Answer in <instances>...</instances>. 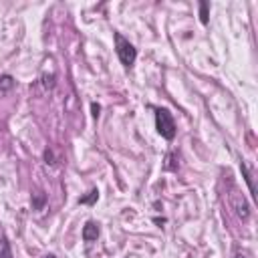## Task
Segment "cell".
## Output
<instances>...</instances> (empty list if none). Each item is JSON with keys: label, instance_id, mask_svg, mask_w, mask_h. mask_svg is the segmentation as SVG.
Here are the masks:
<instances>
[{"label": "cell", "instance_id": "1", "mask_svg": "<svg viewBox=\"0 0 258 258\" xmlns=\"http://www.w3.org/2000/svg\"><path fill=\"white\" fill-rule=\"evenodd\" d=\"M115 53H117V57H119V61H121L123 67L131 69L133 64H135L137 49H135L123 34H119V32H115Z\"/></svg>", "mask_w": 258, "mask_h": 258}, {"label": "cell", "instance_id": "2", "mask_svg": "<svg viewBox=\"0 0 258 258\" xmlns=\"http://www.w3.org/2000/svg\"><path fill=\"white\" fill-rule=\"evenodd\" d=\"M156 127L163 139L171 141L176 137V121L167 109H156Z\"/></svg>", "mask_w": 258, "mask_h": 258}, {"label": "cell", "instance_id": "3", "mask_svg": "<svg viewBox=\"0 0 258 258\" xmlns=\"http://www.w3.org/2000/svg\"><path fill=\"white\" fill-rule=\"evenodd\" d=\"M230 206H232V210H236V214H238L242 220H248L250 208H248L244 196H242V194H238L236 190H232V194H230Z\"/></svg>", "mask_w": 258, "mask_h": 258}, {"label": "cell", "instance_id": "4", "mask_svg": "<svg viewBox=\"0 0 258 258\" xmlns=\"http://www.w3.org/2000/svg\"><path fill=\"white\" fill-rule=\"evenodd\" d=\"M99 238V226L95 222H87L83 226V240L85 242H95Z\"/></svg>", "mask_w": 258, "mask_h": 258}, {"label": "cell", "instance_id": "5", "mask_svg": "<svg viewBox=\"0 0 258 258\" xmlns=\"http://www.w3.org/2000/svg\"><path fill=\"white\" fill-rule=\"evenodd\" d=\"M240 169H242V176H244V180H246V184H248V188H250V194H252V196H256V188H254V176H252L250 167L246 165V161H242V163H240Z\"/></svg>", "mask_w": 258, "mask_h": 258}, {"label": "cell", "instance_id": "6", "mask_svg": "<svg viewBox=\"0 0 258 258\" xmlns=\"http://www.w3.org/2000/svg\"><path fill=\"white\" fill-rule=\"evenodd\" d=\"M0 258H12V252H10V246L6 242V236L0 232Z\"/></svg>", "mask_w": 258, "mask_h": 258}, {"label": "cell", "instance_id": "7", "mask_svg": "<svg viewBox=\"0 0 258 258\" xmlns=\"http://www.w3.org/2000/svg\"><path fill=\"white\" fill-rule=\"evenodd\" d=\"M12 85H14V79L10 75H2V77H0V91L12 89Z\"/></svg>", "mask_w": 258, "mask_h": 258}, {"label": "cell", "instance_id": "8", "mask_svg": "<svg viewBox=\"0 0 258 258\" xmlns=\"http://www.w3.org/2000/svg\"><path fill=\"white\" fill-rule=\"evenodd\" d=\"M97 198H99V192H97V190H91V192H89V196L81 198L79 202H81V204H93V202H95Z\"/></svg>", "mask_w": 258, "mask_h": 258}, {"label": "cell", "instance_id": "9", "mask_svg": "<svg viewBox=\"0 0 258 258\" xmlns=\"http://www.w3.org/2000/svg\"><path fill=\"white\" fill-rule=\"evenodd\" d=\"M208 8H210V6H208L206 2H200V20H202L204 25L208 23Z\"/></svg>", "mask_w": 258, "mask_h": 258}, {"label": "cell", "instance_id": "10", "mask_svg": "<svg viewBox=\"0 0 258 258\" xmlns=\"http://www.w3.org/2000/svg\"><path fill=\"white\" fill-rule=\"evenodd\" d=\"M42 204H45V196H42L40 192H36V194H34V204H32V206H34L36 210H40V208H42Z\"/></svg>", "mask_w": 258, "mask_h": 258}, {"label": "cell", "instance_id": "11", "mask_svg": "<svg viewBox=\"0 0 258 258\" xmlns=\"http://www.w3.org/2000/svg\"><path fill=\"white\" fill-rule=\"evenodd\" d=\"M42 85H45V87H49V89H53V87H55V75L42 77Z\"/></svg>", "mask_w": 258, "mask_h": 258}, {"label": "cell", "instance_id": "12", "mask_svg": "<svg viewBox=\"0 0 258 258\" xmlns=\"http://www.w3.org/2000/svg\"><path fill=\"white\" fill-rule=\"evenodd\" d=\"M91 109H93V117H99V111H101V107H99L97 103H93V105H91Z\"/></svg>", "mask_w": 258, "mask_h": 258}, {"label": "cell", "instance_id": "13", "mask_svg": "<svg viewBox=\"0 0 258 258\" xmlns=\"http://www.w3.org/2000/svg\"><path fill=\"white\" fill-rule=\"evenodd\" d=\"M234 258H246V256H244L242 252H236V254H234Z\"/></svg>", "mask_w": 258, "mask_h": 258}]
</instances>
